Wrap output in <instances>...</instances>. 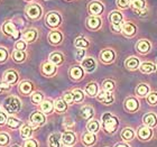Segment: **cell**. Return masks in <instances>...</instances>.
Returning a JSON list of instances; mask_svg holds the SVG:
<instances>
[{"instance_id":"54","label":"cell","mask_w":157,"mask_h":147,"mask_svg":"<svg viewBox=\"0 0 157 147\" xmlns=\"http://www.w3.org/2000/svg\"><path fill=\"white\" fill-rule=\"evenodd\" d=\"M7 120H8V119H7L6 114L2 112V111H0V125H5Z\"/></svg>"},{"instance_id":"27","label":"cell","mask_w":157,"mask_h":147,"mask_svg":"<svg viewBox=\"0 0 157 147\" xmlns=\"http://www.w3.org/2000/svg\"><path fill=\"white\" fill-rule=\"evenodd\" d=\"M88 27L90 28V29H98L99 27L101 26V19L100 18H98V17H90L88 19Z\"/></svg>"},{"instance_id":"44","label":"cell","mask_w":157,"mask_h":147,"mask_svg":"<svg viewBox=\"0 0 157 147\" xmlns=\"http://www.w3.org/2000/svg\"><path fill=\"white\" fill-rule=\"evenodd\" d=\"M147 102L151 106L157 105V92H151V93H148L147 95Z\"/></svg>"},{"instance_id":"37","label":"cell","mask_w":157,"mask_h":147,"mask_svg":"<svg viewBox=\"0 0 157 147\" xmlns=\"http://www.w3.org/2000/svg\"><path fill=\"white\" fill-rule=\"evenodd\" d=\"M3 32H5V34H7V35H13V34L16 33V27H15V25H13V23L7 21V23L3 25Z\"/></svg>"},{"instance_id":"1","label":"cell","mask_w":157,"mask_h":147,"mask_svg":"<svg viewBox=\"0 0 157 147\" xmlns=\"http://www.w3.org/2000/svg\"><path fill=\"white\" fill-rule=\"evenodd\" d=\"M102 126H103L105 133L115 134L119 127V119L115 114H110V112H105V114H102Z\"/></svg>"},{"instance_id":"24","label":"cell","mask_w":157,"mask_h":147,"mask_svg":"<svg viewBox=\"0 0 157 147\" xmlns=\"http://www.w3.org/2000/svg\"><path fill=\"white\" fill-rule=\"evenodd\" d=\"M85 92H86V93H88L90 97H94V95H98V93H99L98 84H97L95 82H91V83H89V84L85 87Z\"/></svg>"},{"instance_id":"25","label":"cell","mask_w":157,"mask_h":147,"mask_svg":"<svg viewBox=\"0 0 157 147\" xmlns=\"http://www.w3.org/2000/svg\"><path fill=\"white\" fill-rule=\"evenodd\" d=\"M93 114H94V110L92 107L90 106H85L83 108L81 109V117L85 120H88V119H91L93 117Z\"/></svg>"},{"instance_id":"14","label":"cell","mask_w":157,"mask_h":147,"mask_svg":"<svg viewBox=\"0 0 157 147\" xmlns=\"http://www.w3.org/2000/svg\"><path fill=\"white\" fill-rule=\"evenodd\" d=\"M29 119L32 121V124L36 125V126H42V125L45 124V116L42 112H38V111H35L30 114Z\"/></svg>"},{"instance_id":"58","label":"cell","mask_w":157,"mask_h":147,"mask_svg":"<svg viewBox=\"0 0 157 147\" xmlns=\"http://www.w3.org/2000/svg\"><path fill=\"white\" fill-rule=\"evenodd\" d=\"M66 147H70V146H66Z\"/></svg>"},{"instance_id":"21","label":"cell","mask_w":157,"mask_h":147,"mask_svg":"<svg viewBox=\"0 0 157 147\" xmlns=\"http://www.w3.org/2000/svg\"><path fill=\"white\" fill-rule=\"evenodd\" d=\"M102 10H103V6L98 1H93L89 6V11L92 15H100L102 13Z\"/></svg>"},{"instance_id":"48","label":"cell","mask_w":157,"mask_h":147,"mask_svg":"<svg viewBox=\"0 0 157 147\" xmlns=\"http://www.w3.org/2000/svg\"><path fill=\"white\" fill-rule=\"evenodd\" d=\"M129 3H130V0H117L118 7L121 8V9H126V8H128Z\"/></svg>"},{"instance_id":"56","label":"cell","mask_w":157,"mask_h":147,"mask_svg":"<svg viewBox=\"0 0 157 147\" xmlns=\"http://www.w3.org/2000/svg\"><path fill=\"white\" fill-rule=\"evenodd\" d=\"M115 147H130L128 144H126V143H118V144L115 145Z\"/></svg>"},{"instance_id":"18","label":"cell","mask_w":157,"mask_h":147,"mask_svg":"<svg viewBox=\"0 0 157 147\" xmlns=\"http://www.w3.org/2000/svg\"><path fill=\"white\" fill-rule=\"evenodd\" d=\"M120 136L124 141H131L135 138V136H136V133H135V130L132 128L126 127L122 129Z\"/></svg>"},{"instance_id":"8","label":"cell","mask_w":157,"mask_h":147,"mask_svg":"<svg viewBox=\"0 0 157 147\" xmlns=\"http://www.w3.org/2000/svg\"><path fill=\"white\" fill-rule=\"evenodd\" d=\"M143 122L145 126L149 128H154L157 126V116L154 112H148L143 117Z\"/></svg>"},{"instance_id":"49","label":"cell","mask_w":157,"mask_h":147,"mask_svg":"<svg viewBox=\"0 0 157 147\" xmlns=\"http://www.w3.org/2000/svg\"><path fill=\"white\" fill-rule=\"evenodd\" d=\"M64 101H65L67 105H71L72 102H74L72 92H65V93H64Z\"/></svg>"},{"instance_id":"23","label":"cell","mask_w":157,"mask_h":147,"mask_svg":"<svg viewBox=\"0 0 157 147\" xmlns=\"http://www.w3.org/2000/svg\"><path fill=\"white\" fill-rule=\"evenodd\" d=\"M5 80H6L7 83L13 84V83H16L17 80H18V74H17L16 71L9 70V71H7L6 74H5Z\"/></svg>"},{"instance_id":"46","label":"cell","mask_w":157,"mask_h":147,"mask_svg":"<svg viewBox=\"0 0 157 147\" xmlns=\"http://www.w3.org/2000/svg\"><path fill=\"white\" fill-rule=\"evenodd\" d=\"M9 143V136L6 133H0V146H6Z\"/></svg>"},{"instance_id":"5","label":"cell","mask_w":157,"mask_h":147,"mask_svg":"<svg viewBox=\"0 0 157 147\" xmlns=\"http://www.w3.org/2000/svg\"><path fill=\"white\" fill-rule=\"evenodd\" d=\"M97 99H98L100 102L105 103V105H111L112 102L115 101V97L112 95V92L105 91V90H102V91L99 92L98 95H97Z\"/></svg>"},{"instance_id":"12","label":"cell","mask_w":157,"mask_h":147,"mask_svg":"<svg viewBox=\"0 0 157 147\" xmlns=\"http://www.w3.org/2000/svg\"><path fill=\"white\" fill-rule=\"evenodd\" d=\"M62 141L66 146H72L76 143V136L72 131H65L62 134Z\"/></svg>"},{"instance_id":"32","label":"cell","mask_w":157,"mask_h":147,"mask_svg":"<svg viewBox=\"0 0 157 147\" xmlns=\"http://www.w3.org/2000/svg\"><path fill=\"white\" fill-rule=\"evenodd\" d=\"M62 34L59 33V32H52V33L49 34V36H48V39H49V42L52 43V44H59V43L62 42Z\"/></svg>"},{"instance_id":"2","label":"cell","mask_w":157,"mask_h":147,"mask_svg":"<svg viewBox=\"0 0 157 147\" xmlns=\"http://www.w3.org/2000/svg\"><path fill=\"white\" fill-rule=\"evenodd\" d=\"M3 107L9 114H17L18 111L20 110V107H21V103H20V100L16 97H8V98L5 100V103H3Z\"/></svg>"},{"instance_id":"29","label":"cell","mask_w":157,"mask_h":147,"mask_svg":"<svg viewBox=\"0 0 157 147\" xmlns=\"http://www.w3.org/2000/svg\"><path fill=\"white\" fill-rule=\"evenodd\" d=\"M23 38L26 41V42H34L35 39L37 38V30L36 29H28L26 30L23 35Z\"/></svg>"},{"instance_id":"13","label":"cell","mask_w":157,"mask_h":147,"mask_svg":"<svg viewBox=\"0 0 157 147\" xmlns=\"http://www.w3.org/2000/svg\"><path fill=\"white\" fill-rule=\"evenodd\" d=\"M115 52L112 51V49H103L100 54V59H101L102 62L105 63H111L115 61Z\"/></svg>"},{"instance_id":"17","label":"cell","mask_w":157,"mask_h":147,"mask_svg":"<svg viewBox=\"0 0 157 147\" xmlns=\"http://www.w3.org/2000/svg\"><path fill=\"white\" fill-rule=\"evenodd\" d=\"M95 141H97V136L95 134H92V133H85L83 134L82 136V143L83 145L85 146H93L95 144Z\"/></svg>"},{"instance_id":"6","label":"cell","mask_w":157,"mask_h":147,"mask_svg":"<svg viewBox=\"0 0 157 147\" xmlns=\"http://www.w3.org/2000/svg\"><path fill=\"white\" fill-rule=\"evenodd\" d=\"M139 106H140L139 101L136 98H134V97H129L124 101V109L128 112H136L139 109Z\"/></svg>"},{"instance_id":"35","label":"cell","mask_w":157,"mask_h":147,"mask_svg":"<svg viewBox=\"0 0 157 147\" xmlns=\"http://www.w3.org/2000/svg\"><path fill=\"white\" fill-rule=\"evenodd\" d=\"M19 90L24 95H29L32 90H33V84L28 81H25L19 85Z\"/></svg>"},{"instance_id":"4","label":"cell","mask_w":157,"mask_h":147,"mask_svg":"<svg viewBox=\"0 0 157 147\" xmlns=\"http://www.w3.org/2000/svg\"><path fill=\"white\" fill-rule=\"evenodd\" d=\"M137 136L143 141H149L153 137V130H151V128L147 127V126H141V127L138 128Z\"/></svg>"},{"instance_id":"55","label":"cell","mask_w":157,"mask_h":147,"mask_svg":"<svg viewBox=\"0 0 157 147\" xmlns=\"http://www.w3.org/2000/svg\"><path fill=\"white\" fill-rule=\"evenodd\" d=\"M135 13L137 14L138 16L140 15V16H143V15H146L147 14V9H143V10H135Z\"/></svg>"},{"instance_id":"7","label":"cell","mask_w":157,"mask_h":147,"mask_svg":"<svg viewBox=\"0 0 157 147\" xmlns=\"http://www.w3.org/2000/svg\"><path fill=\"white\" fill-rule=\"evenodd\" d=\"M26 14H27V16L29 17V18H32V19H37V18H39L40 15H42V8H40L38 5H36V3L29 5V6L27 7Z\"/></svg>"},{"instance_id":"20","label":"cell","mask_w":157,"mask_h":147,"mask_svg":"<svg viewBox=\"0 0 157 147\" xmlns=\"http://www.w3.org/2000/svg\"><path fill=\"white\" fill-rule=\"evenodd\" d=\"M61 139L62 135L54 133L48 137V146L49 147H61Z\"/></svg>"},{"instance_id":"10","label":"cell","mask_w":157,"mask_h":147,"mask_svg":"<svg viewBox=\"0 0 157 147\" xmlns=\"http://www.w3.org/2000/svg\"><path fill=\"white\" fill-rule=\"evenodd\" d=\"M46 23L51 27H56L61 24V17L57 13H49L46 17Z\"/></svg>"},{"instance_id":"30","label":"cell","mask_w":157,"mask_h":147,"mask_svg":"<svg viewBox=\"0 0 157 147\" xmlns=\"http://www.w3.org/2000/svg\"><path fill=\"white\" fill-rule=\"evenodd\" d=\"M86 129H88L89 133H92V134H97L100 129V124H99L98 120H91L89 121L88 125H86Z\"/></svg>"},{"instance_id":"9","label":"cell","mask_w":157,"mask_h":147,"mask_svg":"<svg viewBox=\"0 0 157 147\" xmlns=\"http://www.w3.org/2000/svg\"><path fill=\"white\" fill-rule=\"evenodd\" d=\"M121 30H122V34H124V36L132 37L135 34H136V32H137V28H136V26H135L132 23L127 21V23H124V25H122Z\"/></svg>"},{"instance_id":"11","label":"cell","mask_w":157,"mask_h":147,"mask_svg":"<svg viewBox=\"0 0 157 147\" xmlns=\"http://www.w3.org/2000/svg\"><path fill=\"white\" fill-rule=\"evenodd\" d=\"M151 44L148 42L147 39H140L139 42H137L136 44V49L138 52L141 53V54H146L151 51Z\"/></svg>"},{"instance_id":"3","label":"cell","mask_w":157,"mask_h":147,"mask_svg":"<svg viewBox=\"0 0 157 147\" xmlns=\"http://www.w3.org/2000/svg\"><path fill=\"white\" fill-rule=\"evenodd\" d=\"M110 21L112 24V29L115 32H120L122 28V14L119 11H112L110 14Z\"/></svg>"},{"instance_id":"51","label":"cell","mask_w":157,"mask_h":147,"mask_svg":"<svg viewBox=\"0 0 157 147\" xmlns=\"http://www.w3.org/2000/svg\"><path fill=\"white\" fill-rule=\"evenodd\" d=\"M10 90V84L7 82H0V93H2L5 91H9Z\"/></svg>"},{"instance_id":"16","label":"cell","mask_w":157,"mask_h":147,"mask_svg":"<svg viewBox=\"0 0 157 147\" xmlns=\"http://www.w3.org/2000/svg\"><path fill=\"white\" fill-rule=\"evenodd\" d=\"M82 68L86 71V72H93L97 68V63L92 57H86L82 61Z\"/></svg>"},{"instance_id":"50","label":"cell","mask_w":157,"mask_h":147,"mask_svg":"<svg viewBox=\"0 0 157 147\" xmlns=\"http://www.w3.org/2000/svg\"><path fill=\"white\" fill-rule=\"evenodd\" d=\"M24 147H38V143L35 139H27L24 143Z\"/></svg>"},{"instance_id":"39","label":"cell","mask_w":157,"mask_h":147,"mask_svg":"<svg viewBox=\"0 0 157 147\" xmlns=\"http://www.w3.org/2000/svg\"><path fill=\"white\" fill-rule=\"evenodd\" d=\"M74 45L78 48H85V47L89 46V41L86 38H84V37H78V38L75 39Z\"/></svg>"},{"instance_id":"22","label":"cell","mask_w":157,"mask_h":147,"mask_svg":"<svg viewBox=\"0 0 157 147\" xmlns=\"http://www.w3.org/2000/svg\"><path fill=\"white\" fill-rule=\"evenodd\" d=\"M42 70H43V73H44L45 75H47V76H52V75H54L56 72V65H54V64L51 62H47L43 65Z\"/></svg>"},{"instance_id":"47","label":"cell","mask_w":157,"mask_h":147,"mask_svg":"<svg viewBox=\"0 0 157 147\" xmlns=\"http://www.w3.org/2000/svg\"><path fill=\"white\" fill-rule=\"evenodd\" d=\"M85 56V49L84 48H78L75 51V57L78 61H82Z\"/></svg>"},{"instance_id":"26","label":"cell","mask_w":157,"mask_h":147,"mask_svg":"<svg viewBox=\"0 0 157 147\" xmlns=\"http://www.w3.org/2000/svg\"><path fill=\"white\" fill-rule=\"evenodd\" d=\"M70 75L74 80H80L83 76V69L81 66H73L72 69L70 70Z\"/></svg>"},{"instance_id":"28","label":"cell","mask_w":157,"mask_h":147,"mask_svg":"<svg viewBox=\"0 0 157 147\" xmlns=\"http://www.w3.org/2000/svg\"><path fill=\"white\" fill-rule=\"evenodd\" d=\"M63 60H64V57H63L62 54L59 52L52 53V54L49 55V62L53 63L54 65H59V64H62Z\"/></svg>"},{"instance_id":"19","label":"cell","mask_w":157,"mask_h":147,"mask_svg":"<svg viewBox=\"0 0 157 147\" xmlns=\"http://www.w3.org/2000/svg\"><path fill=\"white\" fill-rule=\"evenodd\" d=\"M156 65L151 62H144L139 66V70H140L141 73H145V74H149V73H153L156 71Z\"/></svg>"},{"instance_id":"41","label":"cell","mask_w":157,"mask_h":147,"mask_svg":"<svg viewBox=\"0 0 157 147\" xmlns=\"http://www.w3.org/2000/svg\"><path fill=\"white\" fill-rule=\"evenodd\" d=\"M13 57L16 62H23L26 59V54L24 53V51H15L13 54Z\"/></svg>"},{"instance_id":"42","label":"cell","mask_w":157,"mask_h":147,"mask_svg":"<svg viewBox=\"0 0 157 147\" xmlns=\"http://www.w3.org/2000/svg\"><path fill=\"white\" fill-rule=\"evenodd\" d=\"M115 82L112 81V80H105V81H103V83H102V88H103V90L105 91H113V89H115Z\"/></svg>"},{"instance_id":"33","label":"cell","mask_w":157,"mask_h":147,"mask_svg":"<svg viewBox=\"0 0 157 147\" xmlns=\"http://www.w3.org/2000/svg\"><path fill=\"white\" fill-rule=\"evenodd\" d=\"M54 107H55L57 112H64L67 108V103L63 99H56L54 102Z\"/></svg>"},{"instance_id":"36","label":"cell","mask_w":157,"mask_h":147,"mask_svg":"<svg viewBox=\"0 0 157 147\" xmlns=\"http://www.w3.org/2000/svg\"><path fill=\"white\" fill-rule=\"evenodd\" d=\"M33 134V128L30 127L29 125H24L21 129H20V135H21V137L27 139V138H29Z\"/></svg>"},{"instance_id":"53","label":"cell","mask_w":157,"mask_h":147,"mask_svg":"<svg viewBox=\"0 0 157 147\" xmlns=\"http://www.w3.org/2000/svg\"><path fill=\"white\" fill-rule=\"evenodd\" d=\"M8 56V53L5 48H0V62H5Z\"/></svg>"},{"instance_id":"15","label":"cell","mask_w":157,"mask_h":147,"mask_svg":"<svg viewBox=\"0 0 157 147\" xmlns=\"http://www.w3.org/2000/svg\"><path fill=\"white\" fill-rule=\"evenodd\" d=\"M124 65H126V68H127L128 70L135 71V70H137L138 68L140 66V62H139V60H138L136 56H131V57H128V59L126 60Z\"/></svg>"},{"instance_id":"57","label":"cell","mask_w":157,"mask_h":147,"mask_svg":"<svg viewBox=\"0 0 157 147\" xmlns=\"http://www.w3.org/2000/svg\"><path fill=\"white\" fill-rule=\"evenodd\" d=\"M11 147H20V146H18V145H13V146H11Z\"/></svg>"},{"instance_id":"45","label":"cell","mask_w":157,"mask_h":147,"mask_svg":"<svg viewBox=\"0 0 157 147\" xmlns=\"http://www.w3.org/2000/svg\"><path fill=\"white\" fill-rule=\"evenodd\" d=\"M32 101H33L35 105L42 103V101H43V95L40 93V92H35V93L32 95Z\"/></svg>"},{"instance_id":"34","label":"cell","mask_w":157,"mask_h":147,"mask_svg":"<svg viewBox=\"0 0 157 147\" xmlns=\"http://www.w3.org/2000/svg\"><path fill=\"white\" fill-rule=\"evenodd\" d=\"M54 109V105L52 103V101H49V100H45V101L42 102V105H40V110L44 112V114H51Z\"/></svg>"},{"instance_id":"38","label":"cell","mask_w":157,"mask_h":147,"mask_svg":"<svg viewBox=\"0 0 157 147\" xmlns=\"http://www.w3.org/2000/svg\"><path fill=\"white\" fill-rule=\"evenodd\" d=\"M131 7L134 8V10L146 9V2H145V0H132L131 1Z\"/></svg>"},{"instance_id":"40","label":"cell","mask_w":157,"mask_h":147,"mask_svg":"<svg viewBox=\"0 0 157 147\" xmlns=\"http://www.w3.org/2000/svg\"><path fill=\"white\" fill-rule=\"evenodd\" d=\"M72 95H73V100H74V102H81V101H83V99H84V95H83V92H82L80 89L73 90Z\"/></svg>"},{"instance_id":"43","label":"cell","mask_w":157,"mask_h":147,"mask_svg":"<svg viewBox=\"0 0 157 147\" xmlns=\"http://www.w3.org/2000/svg\"><path fill=\"white\" fill-rule=\"evenodd\" d=\"M7 124L9 126L10 128H13V129H16L20 126V121L15 117H10L8 120H7Z\"/></svg>"},{"instance_id":"52","label":"cell","mask_w":157,"mask_h":147,"mask_svg":"<svg viewBox=\"0 0 157 147\" xmlns=\"http://www.w3.org/2000/svg\"><path fill=\"white\" fill-rule=\"evenodd\" d=\"M25 48H26V43L24 42V41H18V42L16 43L17 51H24Z\"/></svg>"},{"instance_id":"31","label":"cell","mask_w":157,"mask_h":147,"mask_svg":"<svg viewBox=\"0 0 157 147\" xmlns=\"http://www.w3.org/2000/svg\"><path fill=\"white\" fill-rule=\"evenodd\" d=\"M148 93H149V87H148L147 84H139L136 88V95H138V97H145V95H148Z\"/></svg>"}]
</instances>
